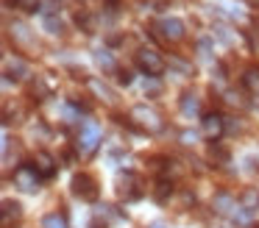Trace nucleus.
Wrapping results in <instances>:
<instances>
[{
	"label": "nucleus",
	"mask_w": 259,
	"mask_h": 228,
	"mask_svg": "<svg viewBox=\"0 0 259 228\" xmlns=\"http://www.w3.org/2000/svg\"><path fill=\"white\" fill-rule=\"evenodd\" d=\"M98 142H101V128H98L95 122H84L81 136H78V153L92 156V153H95V148H98Z\"/></svg>",
	"instance_id": "obj_4"
},
{
	"label": "nucleus",
	"mask_w": 259,
	"mask_h": 228,
	"mask_svg": "<svg viewBox=\"0 0 259 228\" xmlns=\"http://www.w3.org/2000/svg\"><path fill=\"white\" fill-rule=\"evenodd\" d=\"M212 206H214V211H218V214H229L231 206H234V200H231V195L218 192V195H214V200H212Z\"/></svg>",
	"instance_id": "obj_14"
},
{
	"label": "nucleus",
	"mask_w": 259,
	"mask_h": 228,
	"mask_svg": "<svg viewBox=\"0 0 259 228\" xmlns=\"http://www.w3.org/2000/svg\"><path fill=\"white\" fill-rule=\"evenodd\" d=\"M151 228H164V225H162V222H153V225H151Z\"/></svg>",
	"instance_id": "obj_27"
},
{
	"label": "nucleus",
	"mask_w": 259,
	"mask_h": 228,
	"mask_svg": "<svg viewBox=\"0 0 259 228\" xmlns=\"http://www.w3.org/2000/svg\"><path fill=\"white\" fill-rule=\"evenodd\" d=\"M14 6H20V9H25V11H36L39 9V0H14Z\"/></svg>",
	"instance_id": "obj_24"
},
{
	"label": "nucleus",
	"mask_w": 259,
	"mask_h": 228,
	"mask_svg": "<svg viewBox=\"0 0 259 228\" xmlns=\"http://www.w3.org/2000/svg\"><path fill=\"white\" fill-rule=\"evenodd\" d=\"M181 139H184V145H192V142H195V133L187 131V133H181Z\"/></svg>",
	"instance_id": "obj_26"
},
{
	"label": "nucleus",
	"mask_w": 259,
	"mask_h": 228,
	"mask_svg": "<svg viewBox=\"0 0 259 228\" xmlns=\"http://www.w3.org/2000/svg\"><path fill=\"white\" fill-rule=\"evenodd\" d=\"M181 111H184L187 117H192V114H198V111H201V103H198V98L192 92L181 95Z\"/></svg>",
	"instance_id": "obj_12"
},
{
	"label": "nucleus",
	"mask_w": 259,
	"mask_h": 228,
	"mask_svg": "<svg viewBox=\"0 0 259 228\" xmlns=\"http://www.w3.org/2000/svg\"><path fill=\"white\" fill-rule=\"evenodd\" d=\"M73 195H78L81 200H98V184H95V178L87 175V172L73 175Z\"/></svg>",
	"instance_id": "obj_5"
},
{
	"label": "nucleus",
	"mask_w": 259,
	"mask_h": 228,
	"mask_svg": "<svg viewBox=\"0 0 259 228\" xmlns=\"http://www.w3.org/2000/svg\"><path fill=\"white\" fill-rule=\"evenodd\" d=\"M39 181H42V172L36 170L34 164H20L17 170H14V184H17L20 189H25V192H36V189H39Z\"/></svg>",
	"instance_id": "obj_3"
},
{
	"label": "nucleus",
	"mask_w": 259,
	"mask_h": 228,
	"mask_svg": "<svg viewBox=\"0 0 259 228\" xmlns=\"http://www.w3.org/2000/svg\"><path fill=\"white\" fill-rule=\"evenodd\" d=\"M140 175H134V172H125V175H120V181H117V192H120V198H125V200H137V198H142V189H140Z\"/></svg>",
	"instance_id": "obj_7"
},
{
	"label": "nucleus",
	"mask_w": 259,
	"mask_h": 228,
	"mask_svg": "<svg viewBox=\"0 0 259 228\" xmlns=\"http://www.w3.org/2000/svg\"><path fill=\"white\" fill-rule=\"evenodd\" d=\"M170 195H173V184L162 178V181H159L156 187H153V198H156L159 203H164V200H170Z\"/></svg>",
	"instance_id": "obj_15"
},
{
	"label": "nucleus",
	"mask_w": 259,
	"mask_h": 228,
	"mask_svg": "<svg viewBox=\"0 0 259 228\" xmlns=\"http://www.w3.org/2000/svg\"><path fill=\"white\" fill-rule=\"evenodd\" d=\"M226 103H231V106H240V109H245V106H248V100L242 98L240 92H234V89H231V92H226Z\"/></svg>",
	"instance_id": "obj_21"
},
{
	"label": "nucleus",
	"mask_w": 259,
	"mask_h": 228,
	"mask_svg": "<svg viewBox=\"0 0 259 228\" xmlns=\"http://www.w3.org/2000/svg\"><path fill=\"white\" fill-rule=\"evenodd\" d=\"M131 125L140 128V131H148V133H159L164 128V120L156 109H148V106H134L128 114Z\"/></svg>",
	"instance_id": "obj_1"
},
{
	"label": "nucleus",
	"mask_w": 259,
	"mask_h": 228,
	"mask_svg": "<svg viewBox=\"0 0 259 228\" xmlns=\"http://www.w3.org/2000/svg\"><path fill=\"white\" fill-rule=\"evenodd\" d=\"M240 206H242L245 211L259 209V189H253V187L242 189V195H240Z\"/></svg>",
	"instance_id": "obj_11"
},
{
	"label": "nucleus",
	"mask_w": 259,
	"mask_h": 228,
	"mask_svg": "<svg viewBox=\"0 0 259 228\" xmlns=\"http://www.w3.org/2000/svg\"><path fill=\"white\" fill-rule=\"evenodd\" d=\"M245 83L253 89V92H259V70L256 67H251V70L245 72Z\"/></svg>",
	"instance_id": "obj_22"
},
{
	"label": "nucleus",
	"mask_w": 259,
	"mask_h": 228,
	"mask_svg": "<svg viewBox=\"0 0 259 228\" xmlns=\"http://www.w3.org/2000/svg\"><path fill=\"white\" fill-rule=\"evenodd\" d=\"M209 159H212L218 167H223L226 161H229V150L220 148V145H212V148H209Z\"/></svg>",
	"instance_id": "obj_17"
},
{
	"label": "nucleus",
	"mask_w": 259,
	"mask_h": 228,
	"mask_svg": "<svg viewBox=\"0 0 259 228\" xmlns=\"http://www.w3.org/2000/svg\"><path fill=\"white\" fill-rule=\"evenodd\" d=\"M12 72H17V78H23L25 61L23 59H6V78H9V81H12Z\"/></svg>",
	"instance_id": "obj_16"
},
{
	"label": "nucleus",
	"mask_w": 259,
	"mask_h": 228,
	"mask_svg": "<svg viewBox=\"0 0 259 228\" xmlns=\"http://www.w3.org/2000/svg\"><path fill=\"white\" fill-rule=\"evenodd\" d=\"M34 167L42 172V178H53V172H56V159H53L48 150H36L34 156Z\"/></svg>",
	"instance_id": "obj_9"
},
{
	"label": "nucleus",
	"mask_w": 259,
	"mask_h": 228,
	"mask_svg": "<svg viewBox=\"0 0 259 228\" xmlns=\"http://www.w3.org/2000/svg\"><path fill=\"white\" fill-rule=\"evenodd\" d=\"M201 125H203V133H206L209 139H220V136H223V131H226V120L220 114H214V111L203 114Z\"/></svg>",
	"instance_id": "obj_8"
},
{
	"label": "nucleus",
	"mask_w": 259,
	"mask_h": 228,
	"mask_svg": "<svg viewBox=\"0 0 259 228\" xmlns=\"http://www.w3.org/2000/svg\"><path fill=\"white\" fill-rule=\"evenodd\" d=\"M156 33L164 39V42H181L184 39V22L179 17H167L156 25Z\"/></svg>",
	"instance_id": "obj_6"
},
{
	"label": "nucleus",
	"mask_w": 259,
	"mask_h": 228,
	"mask_svg": "<svg viewBox=\"0 0 259 228\" xmlns=\"http://www.w3.org/2000/svg\"><path fill=\"white\" fill-rule=\"evenodd\" d=\"M117 83H125V86H128V83H131V72L128 70H120L117 72Z\"/></svg>",
	"instance_id": "obj_25"
},
{
	"label": "nucleus",
	"mask_w": 259,
	"mask_h": 228,
	"mask_svg": "<svg viewBox=\"0 0 259 228\" xmlns=\"http://www.w3.org/2000/svg\"><path fill=\"white\" fill-rule=\"evenodd\" d=\"M45 28L51 33H62V20H56V17H45Z\"/></svg>",
	"instance_id": "obj_23"
},
{
	"label": "nucleus",
	"mask_w": 259,
	"mask_h": 228,
	"mask_svg": "<svg viewBox=\"0 0 259 228\" xmlns=\"http://www.w3.org/2000/svg\"><path fill=\"white\" fill-rule=\"evenodd\" d=\"M42 225H45V228H67L62 214H48L45 220H42Z\"/></svg>",
	"instance_id": "obj_19"
},
{
	"label": "nucleus",
	"mask_w": 259,
	"mask_h": 228,
	"mask_svg": "<svg viewBox=\"0 0 259 228\" xmlns=\"http://www.w3.org/2000/svg\"><path fill=\"white\" fill-rule=\"evenodd\" d=\"M137 67H140L148 78H159L164 72V59L153 48H142V50H137Z\"/></svg>",
	"instance_id": "obj_2"
},
{
	"label": "nucleus",
	"mask_w": 259,
	"mask_h": 228,
	"mask_svg": "<svg viewBox=\"0 0 259 228\" xmlns=\"http://www.w3.org/2000/svg\"><path fill=\"white\" fill-rule=\"evenodd\" d=\"M95 59H98V64H101L103 70H109V72L114 70V59H112V53H106V50H101V53H98Z\"/></svg>",
	"instance_id": "obj_20"
},
{
	"label": "nucleus",
	"mask_w": 259,
	"mask_h": 228,
	"mask_svg": "<svg viewBox=\"0 0 259 228\" xmlns=\"http://www.w3.org/2000/svg\"><path fill=\"white\" fill-rule=\"evenodd\" d=\"M12 217H20V203L14 200H3V228H12Z\"/></svg>",
	"instance_id": "obj_13"
},
{
	"label": "nucleus",
	"mask_w": 259,
	"mask_h": 228,
	"mask_svg": "<svg viewBox=\"0 0 259 228\" xmlns=\"http://www.w3.org/2000/svg\"><path fill=\"white\" fill-rule=\"evenodd\" d=\"M9 31H12L14 42H17L20 48H34V39H31L28 28H25L23 22H12V25H9Z\"/></svg>",
	"instance_id": "obj_10"
},
{
	"label": "nucleus",
	"mask_w": 259,
	"mask_h": 228,
	"mask_svg": "<svg viewBox=\"0 0 259 228\" xmlns=\"http://www.w3.org/2000/svg\"><path fill=\"white\" fill-rule=\"evenodd\" d=\"M31 92L36 95V100H45L48 95H51V86H48V83L42 81V78H36V81H34V86H31Z\"/></svg>",
	"instance_id": "obj_18"
}]
</instances>
